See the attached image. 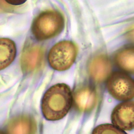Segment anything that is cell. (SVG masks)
<instances>
[{
    "mask_svg": "<svg viewBox=\"0 0 134 134\" xmlns=\"http://www.w3.org/2000/svg\"><path fill=\"white\" fill-rule=\"evenodd\" d=\"M72 98L76 108L82 112H88L92 110L97 102L96 93L89 86L78 88L75 91Z\"/></svg>",
    "mask_w": 134,
    "mask_h": 134,
    "instance_id": "9c48e42d",
    "label": "cell"
},
{
    "mask_svg": "<svg viewBox=\"0 0 134 134\" xmlns=\"http://www.w3.org/2000/svg\"><path fill=\"white\" fill-rule=\"evenodd\" d=\"M0 134H6L5 133H4L3 131H2V130H0Z\"/></svg>",
    "mask_w": 134,
    "mask_h": 134,
    "instance_id": "5bb4252c",
    "label": "cell"
},
{
    "mask_svg": "<svg viewBox=\"0 0 134 134\" xmlns=\"http://www.w3.org/2000/svg\"><path fill=\"white\" fill-rule=\"evenodd\" d=\"M107 88L111 96L120 101L130 100L134 96L133 81L125 72L116 71L110 75Z\"/></svg>",
    "mask_w": 134,
    "mask_h": 134,
    "instance_id": "277c9868",
    "label": "cell"
},
{
    "mask_svg": "<svg viewBox=\"0 0 134 134\" xmlns=\"http://www.w3.org/2000/svg\"><path fill=\"white\" fill-rule=\"evenodd\" d=\"M25 1H7V2L13 5H20L25 3Z\"/></svg>",
    "mask_w": 134,
    "mask_h": 134,
    "instance_id": "4fadbf2b",
    "label": "cell"
},
{
    "mask_svg": "<svg viewBox=\"0 0 134 134\" xmlns=\"http://www.w3.org/2000/svg\"><path fill=\"white\" fill-rule=\"evenodd\" d=\"M17 53L15 42L8 38H0V70L8 67L15 59Z\"/></svg>",
    "mask_w": 134,
    "mask_h": 134,
    "instance_id": "30bf717a",
    "label": "cell"
},
{
    "mask_svg": "<svg viewBox=\"0 0 134 134\" xmlns=\"http://www.w3.org/2000/svg\"><path fill=\"white\" fill-rule=\"evenodd\" d=\"M89 73L92 79L96 82H104L109 76L111 71L110 60L105 55L94 57L89 64Z\"/></svg>",
    "mask_w": 134,
    "mask_h": 134,
    "instance_id": "ba28073f",
    "label": "cell"
},
{
    "mask_svg": "<svg viewBox=\"0 0 134 134\" xmlns=\"http://www.w3.org/2000/svg\"><path fill=\"white\" fill-rule=\"evenodd\" d=\"M44 57L43 48L38 45H30L23 52L20 63L21 69L25 73L36 70L41 65Z\"/></svg>",
    "mask_w": 134,
    "mask_h": 134,
    "instance_id": "8992f818",
    "label": "cell"
},
{
    "mask_svg": "<svg viewBox=\"0 0 134 134\" xmlns=\"http://www.w3.org/2000/svg\"><path fill=\"white\" fill-rule=\"evenodd\" d=\"M78 49L71 41H62L50 50L48 60L50 66L54 70L62 71L69 69L75 62Z\"/></svg>",
    "mask_w": 134,
    "mask_h": 134,
    "instance_id": "3957f363",
    "label": "cell"
},
{
    "mask_svg": "<svg viewBox=\"0 0 134 134\" xmlns=\"http://www.w3.org/2000/svg\"><path fill=\"white\" fill-rule=\"evenodd\" d=\"M111 119L114 126L122 130H131L134 127V103L129 101L118 105L113 109Z\"/></svg>",
    "mask_w": 134,
    "mask_h": 134,
    "instance_id": "5b68a950",
    "label": "cell"
},
{
    "mask_svg": "<svg viewBox=\"0 0 134 134\" xmlns=\"http://www.w3.org/2000/svg\"><path fill=\"white\" fill-rule=\"evenodd\" d=\"M92 134H127V133L113 125L103 124L96 127Z\"/></svg>",
    "mask_w": 134,
    "mask_h": 134,
    "instance_id": "7c38bea8",
    "label": "cell"
},
{
    "mask_svg": "<svg viewBox=\"0 0 134 134\" xmlns=\"http://www.w3.org/2000/svg\"><path fill=\"white\" fill-rule=\"evenodd\" d=\"M72 103V94L70 87L64 83L55 84L43 97L41 104L43 115L49 121L61 120L69 112Z\"/></svg>",
    "mask_w": 134,
    "mask_h": 134,
    "instance_id": "6da1fadb",
    "label": "cell"
},
{
    "mask_svg": "<svg viewBox=\"0 0 134 134\" xmlns=\"http://www.w3.org/2000/svg\"><path fill=\"white\" fill-rule=\"evenodd\" d=\"M114 62L123 70L133 72L134 52L132 47H125L118 51L114 56Z\"/></svg>",
    "mask_w": 134,
    "mask_h": 134,
    "instance_id": "8fae6325",
    "label": "cell"
},
{
    "mask_svg": "<svg viewBox=\"0 0 134 134\" xmlns=\"http://www.w3.org/2000/svg\"><path fill=\"white\" fill-rule=\"evenodd\" d=\"M37 124L32 116L21 115L10 120L5 128L6 134H36Z\"/></svg>",
    "mask_w": 134,
    "mask_h": 134,
    "instance_id": "52a82bcc",
    "label": "cell"
},
{
    "mask_svg": "<svg viewBox=\"0 0 134 134\" xmlns=\"http://www.w3.org/2000/svg\"><path fill=\"white\" fill-rule=\"evenodd\" d=\"M64 27V19L58 11L49 10L41 13L33 21L32 31L39 40L51 39L59 35Z\"/></svg>",
    "mask_w": 134,
    "mask_h": 134,
    "instance_id": "7a4b0ae2",
    "label": "cell"
}]
</instances>
